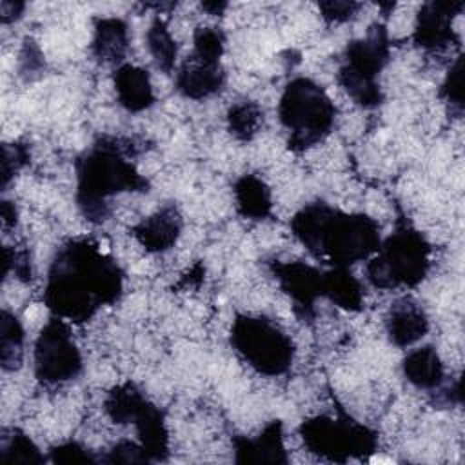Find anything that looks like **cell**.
Segmentation results:
<instances>
[{"label": "cell", "mask_w": 465, "mask_h": 465, "mask_svg": "<svg viewBox=\"0 0 465 465\" xmlns=\"http://www.w3.org/2000/svg\"><path fill=\"white\" fill-rule=\"evenodd\" d=\"M122 289L124 272L118 263L94 240L74 238L53 258L44 302L54 316L82 323L102 305L114 303Z\"/></svg>", "instance_id": "1"}, {"label": "cell", "mask_w": 465, "mask_h": 465, "mask_svg": "<svg viewBox=\"0 0 465 465\" xmlns=\"http://www.w3.org/2000/svg\"><path fill=\"white\" fill-rule=\"evenodd\" d=\"M296 240L332 267H349L374 254L381 243L380 225L367 214L343 213L325 202H312L291 218Z\"/></svg>", "instance_id": "2"}, {"label": "cell", "mask_w": 465, "mask_h": 465, "mask_svg": "<svg viewBox=\"0 0 465 465\" xmlns=\"http://www.w3.org/2000/svg\"><path fill=\"white\" fill-rule=\"evenodd\" d=\"M134 142L122 136H100L76 162V205L85 220L104 222L111 209L109 198L125 191H147L149 182L127 160Z\"/></svg>", "instance_id": "3"}, {"label": "cell", "mask_w": 465, "mask_h": 465, "mask_svg": "<svg viewBox=\"0 0 465 465\" xmlns=\"http://www.w3.org/2000/svg\"><path fill=\"white\" fill-rule=\"evenodd\" d=\"M278 116L289 131V149L300 153L331 133L336 107L322 85L311 78L298 76L285 85L278 104Z\"/></svg>", "instance_id": "4"}, {"label": "cell", "mask_w": 465, "mask_h": 465, "mask_svg": "<svg viewBox=\"0 0 465 465\" xmlns=\"http://www.w3.org/2000/svg\"><path fill=\"white\" fill-rule=\"evenodd\" d=\"M430 265V245L421 232L407 223L385 238L367 263V278L376 289L418 285Z\"/></svg>", "instance_id": "5"}, {"label": "cell", "mask_w": 465, "mask_h": 465, "mask_svg": "<svg viewBox=\"0 0 465 465\" xmlns=\"http://www.w3.org/2000/svg\"><path fill=\"white\" fill-rule=\"evenodd\" d=\"M389 35L383 24H372L367 35L351 40L345 47L338 82L347 94L361 107H376L383 102L378 74L389 62Z\"/></svg>", "instance_id": "6"}, {"label": "cell", "mask_w": 465, "mask_h": 465, "mask_svg": "<svg viewBox=\"0 0 465 465\" xmlns=\"http://www.w3.org/2000/svg\"><path fill=\"white\" fill-rule=\"evenodd\" d=\"M231 345L260 374L278 376L289 371L294 343L272 320L238 314L231 327Z\"/></svg>", "instance_id": "7"}, {"label": "cell", "mask_w": 465, "mask_h": 465, "mask_svg": "<svg viewBox=\"0 0 465 465\" xmlns=\"http://www.w3.org/2000/svg\"><path fill=\"white\" fill-rule=\"evenodd\" d=\"M303 445L331 461L365 458L376 452L378 436L369 427L354 421L345 412L338 416H312L300 425Z\"/></svg>", "instance_id": "8"}, {"label": "cell", "mask_w": 465, "mask_h": 465, "mask_svg": "<svg viewBox=\"0 0 465 465\" xmlns=\"http://www.w3.org/2000/svg\"><path fill=\"white\" fill-rule=\"evenodd\" d=\"M82 371V354L64 318L53 316L35 341V374L44 383H64Z\"/></svg>", "instance_id": "9"}, {"label": "cell", "mask_w": 465, "mask_h": 465, "mask_svg": "<svg viewBox=\"0 0 465 465\" xmlns=\"http://www.w3.org/2000/svg\"><path fill=\"white\" fill-rule=\"evenodd\" d=\"M271 271L282 291L292 300L294 311L303 320L312 318L314 303L323 296V271L300 260L271 262Z\"/></svg>", "instance_id": "10"}, {"label": "cell", "mask_w": 465, "mask_h": 465, "mask_svg": "<svg viewBox=\"0 0 465 465\" xmlns=\"http://www.w3.org/2000/svg\"><path fill=\"white\" fill-rule=\"evenodd\" d=\"M461 9V0H432L423 4L416 16L414 42L429 51H443L452 44H460V36L452 29V20Z\"/></svg>", "instance_id": "11"}, {"label": "cell", "mask_w": 465, "mask_h": 465, "mask_svg": "<svg viewBox=\"0 0 465 465\" xmlns=\"http://www.w3.org/2000/svg\"><path fill=\"white\" fill-rule=\"evenodd\" d=\"M389 340L396 347H409L420 341L429 331V318L421 305L411 298L396 300L385 316Z\"/></svg>", "instance_id": "12"}, {"label": "cell", "mask_w": 465, "mask_h": 465, "mask_svg": "<svg viewBox=\"0 0 465 465\" xmlns=\"http://www.w3.org/2000/svg\"><path fill=\"white\" fill-rule=\"evenodd\" d=\"M234 454L238 463H287L282 421L274 420L256 436H234Z\"/></svg>", "instance_id": "13"}, {"label": "cell", "mask_w": 465, "mask_h": 465, "mask_svg": "<svg viewBox=\"0 0 465 465\" xmlns=\"http://www.w3.org/2000/svg\"><path fill=\"white\" fill-rule=\"evenodd\" d=\"M225 84V71L220 62H205L187 56L176 74V89L191 100H202L218 93Z\"/></svg>", "instance_id": "14"}, {"label": "cell", "mask_w": 465, "mask_h": 465, "mask_svg": "<svg viewBox=\"0 0 465 465\" xmlns=\"http://www.w3.org/2000/svg\"><path fill=\"white\" fill-rule=\"evenodd\" d=\"M182 232V216L174 205H163L133 227L138 243L149 252L171 249Z\"/></svg>", "instance_id": "15"}, {"label": "cell", "mask_w": 465, "mask_h": 465, "mask_svg": "<svg viewBox=\"0 0 465 465\" xmlns=\"http://www.w3.org/2000/svg\"><path fill=\"white\" fill-rule=\"evenodd\" d=\"M113 82L118 102L124 109L131 113H140L153 105L154 94L149 73L145 69L131 64H122L116 67Z\"/></svg>", "instance_id": "16"}, {"label": "cell", "mask_w": 465, "mask_h": 465, "mask_svg": "<svg viewBox=\"0 0 465 465\" xmlns=\"http://www.w3.org/2000/svg\"><path fill=\"white\" fill-rule=\"evenodd\" d=\"M129 44L127 24L120 18H96L91 51L102 64H120Z\"/></svg>", "instance_id": "17"}, {"label": "cell", "mask_w": 465, "mask_h": 465, "mask_svg": "<svg viewBox=\"0 0 465 465\" xmlns=\"http://www.w3.org/2000/svg\"><path fill=\"white\" fill-rule=\"evenodd\" d=\"M136 432L140 436V445L147 452L151 461H162L169 452V434L163 421L162 411L147 401L143 411L134 420Z\"/></svg>", "instance_id": "18"}, {"label": "cell", "mask_w": 465, "mask_h": 465, "mask_svg": "<svg viewBox=\"0 0 465 465\" xmlns=\"http://www.w3.org/2000/svg\"><path fill=\"white\" fill-rule=\"evenodd\" d=\"M403 374L418 389H436L443 381V363L432 345L411 351L403 358Z\"/></svg>", "instance_id": "19"}, {"label": "cell", "mask_w": 465, "mask_h": 465, "mask_svg": "<svg viewBox=\"0 0 465 465\" xmlns=\"http://www.w3.org/2000/svg\"><path fill=\"white\" fill-rule=\"evenodd\" d=\"M234 202L238 213L249 220H265L271 214V191L256 174H243L234 183Z\"/></svg>", "instance_id": "20"}, {"label": "cell", "mask_w": 465, "mask_h": 465, "mask_svg": "<svg viewBox=\"0 0 465 465\" xmlns=\"http://www.w3.org/2000/svg\"><path fill=\"white\" fill-rule=\"evenodd\" d=\"M323 296L345 311L363 307V289L349 267H332L323 272Z\"/></svg>", "instance_id": "21"}, {"label": "cell", "mask_w": 465, "mask_h": 465, "mask_svg": "<svg viewBox=\"0 0 465 465\" xmlns=\"http://www.w3.org/2000/svg\"><path fill=\"white\" fill-rule=\"evenodd\" d=\"M147 401L149 400L143 396V392L134 383L125 381L122 385L113 387L107 392L104 409L114 423L124 425V423H134V420L143 411Z\"/></svg>", "instance_id": "22"}, {"label": "cell", "mask_w": 465, "mask_h": 465, "mask_svg": "<svg viewBox=\"0 0 465 465\" xmlns=\"http://www.w3.org/2000/svg\"><path fill=\"white\" fill-rule=\"evenodd\" d=\"M24 338L20 320L4 309L0 314V361L4 371H16L22 365Z\"/></svg>", "instance_id": "23"}, {"label": "cell", "mask_w": 465, "mask_h": 465, "mask_svg": "<svg viewBox=\"0 0 465 465\" xmlns=\"http://www.w3.org/2000/svg\"><path fill=\"white\" fill-rule=\"evenodd\" d=\"M145 42H147L149 53H151L156 67L162 69L163 73H171L174 67V62H176L178 47L167 29V24L160 16H156L151 22L147 35H145Z\"/></svg>", "instance_id": "24"}, {"label": "cell", "mask_w": 465, "mask_h": 465, "mask_svg": "<svg viewBox=\"0 0 465 465\" xmlns=\"http://www.w3.org/2000/svg\"><path fill=\"white\" fill-rule=\"evenodd\" d=\"M262 122H263V111L256 102H251V100L238 102L227 111L229 133L242 142L251 140L260 131Z\"/></svg>", "instance_id": "25"}, {"label": "cell", "mask_w": 465, "mask_h": 465, "mask_svg": "<svg viewBox=\"0 0 465 465\" xmlns=\"http://www.w3.org/2000/svg\"><path fill=\"white\" fill-rule=\"evenodd\" d=\"M44 460L45 458L25 432L20 429H11L7 436V430L4 429L0 454L2 463H42Z\"/></svg>", "instance_id": "26"}, {"label": "cell", "mask_w": 465, "mask_h": 465, "mask_svg": "<svg viewBox=\"0 0 465 465\" xmlns=\"http://www.w3.org/2000/svg\"><path fill=\"white\" fill-rule=\"evenodd\" d=\"M193 42V56L205 62H220L225 49V36L218 27H198Z\"/></svg>", "instance_id": "27"}, {"label": "cell", "mask_w": 465, "mask_h": 465, "mask_svg": "<svg viewBox=\"0 0 465 465\" xmlns=\"http://www.w3.org/2000/svg\"><path fill=\"white\" fill-rule=\"evenodd\" d=\"M440 94L452 113L458 116L463 113V54H460L450 65Z\"/></svg>", "instance_id": "28"}, {"label": "cell", "mask_w": 465, "mask_h": 465, "mask_svg": "<svg viewBox=\"0 0 465 465\" xmlns=\"http://www.w3.org/2000/svg\"><path fill=\"white\" fill-rule=\"evenodd\" d=\"M29 160V151L22 143H4L2 145V187L9 183L13 174L25 165Z\"/></svg>", "instance_id": "29"}, {"label": "cell", "mask_w": 465, "mask_h": 465, "mask_svg": "<svg viewBox=\"0 0 465 465\" xmlns=\"http://www.w3.org/2000/svg\"><path fill=\"white\" fill-rule=\"evenodd\" d=\"M104 461H107V463H147L151 460L140 443L122 440L109 450V454L104 458Z\"/></svg>", "instance_id": "30"}, {"label": "cell", "mask_w": 465, "mask_h": 465, "mask_svg": "<svg viewBox=\"0 0 465 465\" xmlns=\"http://www.w3.org/2000/svg\"><path fill=\"white\" fill-rule=\"evenodd\" d=\"M49 458L54 463H94L96 461V458L76 441H67L53 447L49 452Z\"/></svg>", "instance_id": "31"}, {"label": "cell", "mask_w": 465, "mask_h": 465, "mask_svg": "<svg viewBox=\"0 0 465 465\" xmlns=\"http://www.w3.org/2000/svg\"><path fill=\"white\" fill-rule=\"evenodd\" d=\"M322 16L331 24H341L351 20L361 7L358 2H347V0H327L318 4Z\"/></svg>", "instance_id": "32"}, {"label": "cell", "mask_w": 465, "mask_h": 465, "mask_svg": "<svg viewBox=\"0 0 465 465\" xmlns=\"http://www.w3.org/2000/svg\"><path fill=\"white\" fill-rule=\"evenodd\" d=\"M20 64H22V67H20L22 74H33L44 67V56H42L38 45L31 38H25V42H24Z\"/></svg>", "instance_id": "33"}, {"label": "cell", "mask_w": 465, "mask_h": 465, "mask_svg": "<svg viewBox=\"0 0 465 465\" xmlns=\"http://www.w3.org/2000/svg\"><path fill=\"white\" fill-rule=\"evenodd\" d=\"M25 9V4L24 2H13V0H2L0 2V20L2 24H9V22H15L22 16Z\"/></svg>", "instance_id": "34"}, {"label": "cell", "mask_w": 465, "mask_h": 465, "mask_svg": "<svg viewBox=\"0 0 465 465\" xmlns=\"http://www.w3.org/2000/svg\"><path fill=\"white\" fill-rule=\"evenodd\" d=\"M0 211H2V222L5 225H15L16 223V209H15V205L11 202L4 200Z\"/></svg>", "instance_id": "35"}, {"label": "cell", "mask_w": 465, "mask_h": 465, "mask_svg": "<svg viewBox=\"0 0 465 465\" xmlns=\"http://www.w3.org/2000/svg\"><path fill=\"white\" fill-rule=\"evenodd\" d=\"M225 7H227L225 2H202V9L209 11L211 15H222Z\"/></svg>", "instance_id": "36"}]
</instances>
